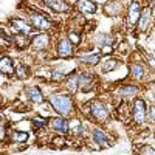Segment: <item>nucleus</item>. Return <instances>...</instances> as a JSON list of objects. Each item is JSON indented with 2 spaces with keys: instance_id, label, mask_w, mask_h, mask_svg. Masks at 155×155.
<instances>
[{
  "instance_id": "obj_21",
  "label": "nucleus",
  "mask_w": 155,
  "mask_h": 155,
  "mask_svg": "<svg viewBox=\"0 0 155 155\" xmlns=\"http://www.w3.org/2000/svg\"><path fill=\"white\" fill-rule=\"evenodd\" d=\"M99 59H101V54H99V53L82 54V56H79V61H82V62H85V64H96Z\"/></svg>"
},
{
  "instance_id": "obj_2",
  "label": "nucleus",
  "mask_w": 155,
  "mask_h": 155,
  "mask_svg": "<svg viewBox=\"0 0 155 155\" xmlns=\"http://www.w3.org/2000/svg\"><path fill=\"white\" fill-rule=\"evenodd\" d=\"M30 23L33 25V28L41 30V31H48L51 28L50 19L45 14L37 12V11H30Z\"/></svg>"
},
{
  "instance_id": "obj_17",
  "label": "nucleus",
  "mask_w": 155,
  "mask_h": 155,
  "mask_svg": "<svg viewBox=\"0 0 155 155\" xmlns=\"http://www.w3.org/2000/svg\"><path fill=\"white\" fill-rule=\"evenodd\" d=\"M0 71L3 74H12L16 71L14 64H12V59L9 56H3L2 61H0Z\"/></svg>"
},
{
  "instance_id": "obj_31",
  "label": "nucleus",
  "mask_w": 155,
  "mask_h": 155,
  "mask_svg": "<svg viewBox=\"0 0 155 155\" xmlns=\"http://www.w3.org/2000/svg\"><path fill=\"white\" fill-rule=\"evenodd\" d=\"M149 64H150V65L155 68V59H152V58H149Z\"/></svg>"
},
{
  "instance_id": "obj_3",
  "label": "nucleus",
  "mask_w": 155,
  "mask_h": 155,
  "mask_svg": "<svg viewBox=\"0 0 155 155\" xmlns=\"http://www.w3.org/2000/svg\"><path fill=\"white\" fill-rule=\"evenodd\" d=\"M74 53V44L68 37H62L56 42V54L59 58H70Z\"/></svg>"
},
{
  "instance_id": "obj_33",
  "label": "nucleus",
  "mask_w": 155,
  "mask_h": 155,
  "mask_svg": "<svg viewBox=\"0 0 155 155\" xmlns=\"http://www.w3.org/2000/svg\"><path fill=\"white\" fill-rule=\"evenodd\" d=\"M147 2H155V0H147Z\"/></svg>"
},
{
  "instance_id": "obj_26",
  "label": "nucleus",
  "mask_w": 155,
  "mask_h": 155,
  "mask_svg": "<svg viewBox=\"0 0 155 155\" xmlns=\"http://www.w3.org/2000/svg\"><path fill=\"white\" fill-rule=\"evenodd\" d=\"M11 138L14 140V141H19V143H22V141H27V140H28V134H25V132H12Z\"/></svg>"
},
{
  "instance_id": "obj_9",
  "label": "nucleus",
  "mask_w": 155,
  "mask_h": 155,
  "mask_svg": "<svg viewBox=\"0 0 155 155\" xmlns=\"http://www.w3.org/2000/svg\"><path fill=\"white\" fill-rule=\"evenodd\" d=\"M134 118L140 124L144 123V120H146V102L141 98H137L134 101Z\"/></svg>"
},
{
  "instance_id": "obj_7",
  "label": "nucleus",
  "mask_w": 155,
  "mask_h": 155,
  "mask_svg": "<svg viewBox=\"0 0 155 155\" xmlns=\"http://www.w3.org/2000/svg\"><path fill=\"white\" fill-rule=\"evenodd\" d=\"M9 42L14 45L16 48H27L31 45V37L28 34H23V33H14V34H11L9 36Z\"/></svg>"
},
{
  "instance_id": "obj_22",
  "label": "nucleus",
  "mask_w": 155,
  "mask_h": 155,
  "mask_svg": "<svg viewBox=\"0 0 155 155\" xmlns=\"http://www.w3.org/2000/svg\"><path fill=\"white\" fill-rule=\"evenodd\" d=\"M138 93V88L135 85H126L123 88H120V95L121 96H135Z\"/></svg>"
},
{
  "instance_id": "obj_4",
  "label": "nucleus",
  "mask_w": 155,
  "mask_h": 155,
  "mask_svg": "<svg viewBox=\"0 0 155 155\" xmlns=\"http://www.w3.org/2000/svg\"><path fill=\"white\" fill-rule=\"evenodd\" d=\"M90 113H92V116L95 120H98L99 123L107 121L109 116H110L107 106L102 104V102H99V101H93L92 102V106H90Z\"/></svg>"
},
{
  "instance_id": "obj_32",
  "label": "nucleus",
  "mask_w": 155,
  "mask_h": 155,
  "mask_svg": "<svg viewBox=\"0 0 155 155\" xmlns=\"http://www.w3.org/2000/svg\"><path fill=\"white\" fill-rule=\"evenodd\" d=\"M152 16L155 17V3H153V6H152Z\"/></svg>"
},
{
  "instance_id": "obj_27",
  "label": "nucleus",
  "mask_w": 155,
  "mask_h": 155,
  "mask_svg": "<svg viewBox=\"0 0 155 155\" xmlns=\"http://www.w3.org/2000/svg\"><path fill=\"white\" fill-rule=\"evenodd\" d=\"M68 39H70V41H71L74 45L81 42V36L78 34V33H71V31H70V33H68Z\"/></svg>"
},
{
  "instance_id": "obj_20",
  "label": "nucleus",
  "mask_w": 155,
  "mask_h": 155,
  "mask_svg": "<svg viewBox=\"0 0 155 155\" xmlns=\"http://www.w3.org/2000/svg\"><path fill=\"white\" fill-rule=\"evenodd\" d=\"M67 88L70 90L71 93H74L78 88H79V79H78V76L73 74L71 78H68L67 79Z\"/></svg>"
},
{
  "instance_id": "obj_25",
  "label": "nucleus",
  "mask_w": 155,
  "mask_h": 155,
  "mask_svg": "<svg viewBox=\"0 0 155 155\" xmlns=\"http://www.w3.org/2000/svg\"><path fill=\"white\" fill-rule=\"evenodd\" d=\"M96 44H98L99 47H110L112 37H110L109 34H101V36L96 39Z\"/></svg>"
},
{
  "instance_id": "obj_14",
  "label": "nucleus",
  "mask_w": 155,
  "mask_h": 155,
  "mask_svg": "<svg viewBox=\"0 0 155 155\" xmlns=\"http://www.w3.org/2000/svg\"><path fill=\"white\" fill-rule=\"evenodd\" d=\"M48 126L53 129L54 132H59L61 135H64V134H67V132H68V124H67V121L64 120L62 116H56V118H51L50 123H48Z\"/></svg>"
},
{
  "instance_id": "obj_19",
  "label": "nucleus",
  "mask_w": 155,
  "mask_h": 155,
  "mask_svg": "<svg viewBox=\"0 0 155 155\" xmlns=\"http://www.w3.org/2000/svg\"><path fill=\"white\" fill-rule=\"evenodd\" d=\"M130 73L134 76V79H141L144 76V67L141 64H132L130 65Z\"/></svg>"
},
{
  "instance_id": "obj_30",
  "label": "nucleus",
  "mask_w": 155,
  "mask_h": 155,
  "mask_svg": "<svg viewBox=\"0 0 155 155\" xmlns=\"http://www.w3.org/2000/svg\"><path fill=\"white\" fill-rule=\"evenodd\" d=\"M93 2H95L96 5H99V3H102V5H106V3H107V0H93Z\"/></svg>"
},
{
  "instance_id": "obj_24",
  "label": "nucleus",
  "mask_w": 155,
  "mask_h": 155,
  "mask_svg": "<svg viewBox=\"0 0 155 155\" xmlns=\"http://www.w3.org/2000/svg\"><path fill=\"white\" fill-rule=\"evenodd\" d=\"M68 129H70V132H71V134H81V132H82V129H84V126L81 124V121L73 120V121L68 124Z\"/></svg>"
},
{
  "instance_id": "obj_29",
  "label": "nucleus",
  "mask_w": 155,
  "mask_h": 155,
  "mask_svg": "<svg viewBox=\"0 0 155 155\" xmlns=\"http://www.w3.org/2000/svg\"><path fill=\"white\" fill-rule=\"evenodd\" d=\"M149 116H150V121L155 123V106H152V107L149 109Z\"/></svg>"
},
{
  "instance_id": "obj_6",
  "label": "nucleus",
  "mask_w": 155,
  "mask_h": 155,
  "mask_svg": "<svg viewBox=\"0 0 155 155\" xmlns=\"http://www.w3.org/2000/svg\"><path fill=\"white\" fill-rule=\"evenodd\" d=\"M141 6H140V2L138 0H132L130 5H129L127 8V23L130 25V27H134V25L138 23V19L141 16Z\"/></svg>"
},
{
  "instance_id": "obj_15",
  "label": "nucleus",
  "mask_w": 155,
  "mask_h": 155,
  "mask_svg": "<svg viewBox=\"0 0 155 155\" xmlns=\"http://www.w3.org/2000/svg\"><path fill=\"white\" fill-rule=\"evenodd\" d=\"M92 137H93V141L99 146V147H109L110 146V138L106 132H102L101 129H93L92 130Z\"/></svg>"
},
{
  "instance_id": "obj_12",
  "label": "nucleus",
  "mask_w": 155,
  "mask_h": 155,
  "mask_svg": "<svg viewBox=\"0 0 155 155\" xmlns=\"http://www.w3.org/2000/svg\"><path fill=\"white\" fill-rule=\"evenodd\" d=\"M152 17H153V16H152V9H149V8H143V11H141V16H140V19H138V23H137L141 33H144V31L149 30Z\"/></svg>"
},
{
  "instance_id": "obj_28",
  "label": "nucleus",
  "mask_w": 155,
  "mask_h": 155,
  "mask_svg": "<svg viewBox=\"0 0 155 155\" xmlns=\"http://www.w3.org/2000/svg\"><path fill=\"white\" fill-rule=\"evenodd\" d=\"M41 126H45V121L44 120H41V118L33 120V127H41Z\"/></svg>"
},
{
  "instance_id": "obj_18",
  "label": "nucleus",
  "mask_w": 155,
  "mask_h": 155,
  "mask_svg": "<svg viewBox=\"0 0 155 155\" xmlns=\"http://www.w3.org/2000/svg\"><path fill=\"white\" fill-rule=\"evenodd\" d=\"M78 79H79V88H82L84 92L90 90V87H92V84H93V76H90L87 73L78 74Z\"/></svg>"
},
{
  "instance_id": "obj_13",
  "label": "nucleus",
  "mask_w": 155,
  "mask_h": 155,
  "mask_svg": "<svg viewBox=\"0 0 155 155\" xmlns=\"http://www.w3.org/2000/svg\"><path fill=\"white\" fill-rule=\"evenodd\" d=\"M44 3L56 12H68L71 9V5L67 3L65 0H44Z\"/></svg>"
},
{
  "instance_id": "obj_23",
  "label": "nucleus",
  "mask_w": 155,
  "mask_h": 155,
  "mask_svg": "<svg viewBox=\"0 0 155 155\" xmlns=\"http://www.w3.org/2000/svg\"><path fill=\"white\" fill-rule=\"evenodd\" d=\"M16 74H17L19 79H27L31 73H30V68H28L27 65H19V67L16 68Z\"/></svg>"
},
{
  "instance_id": "obj_8",
  "label": "nucleus",
  "mask_w": 155,
  "mask_h": 155,
  "mask_svg": "<svg viewBox=\"0 0 155 155\" xmlns=\"http://www.w3.org/2000/svg\"><path fill=\"white\" fill-rule=\"evenodd\" d=\"M11 27L14 28L16 33H23V34H28V36H31V33H33V25L27 20H23V19H19V17L11 19Z\"/></svg>"
},
{
  "instance_id": "obj_11",
  "label": "nucleus",
  "mask_w": 155,
  "mask_h": 155,
  "mask_svg": "<svg viewBox=\"0 0 155 155\" xmlns=\"http://www.w3.org/2000/svg\"><path fill=\"white\" fill-rule=\"evenodd\" d=\"M123 9H124V6L121 3V0H112V2L104 5V14L110 16V17H116V16L123 14Z\"/></svg>"
},
{
  "instance_id": "obj_1",
  "label": "nucleus",
  "mask_w": 155,
  "mask_h": 155,
  "mask_svg": "<svg viewBox=\"0 0 155 155\" xmlns=\"http://www.w3.org/2000/svg\"><path fill=\"white\" fill-rule=\"evenodd\" d=\"M51 107H53L61 116H68L73 112V99L68 95H64V93H56V95H51L48 98Z\"/></svg>"
},
{
  "instance_id": "obj_10",
  "label": "nucleus",
  "mask_w": 155,
  "mask_h": 155,
  "mask_svg": "<svg viewBox=\"0 0 155 155\" xmlns=\"http://www.w3.org/2000/svg\"><path fill=\"white\" fill-rule=\"evenodd\" d=\"M74 8L81 12V14H95L98 5L93 2V0H78L74 3Z\"/></svg>"
},
{
  "instance_id": "obj_5",
  "label": "nucleus",
  "mask_w": 155,
  "mask_h": 155,
  "mask_svg": "<svg viewBox=\"0 0 155 155\" xmlns=\"http://www.w3.org/2000/svg\"><path fill=\"white\" fill-rule=\"evenodd\" d=\"M50 34H47V33H41V34H36V36H33L31 37V48L34 50V51H45V50H48V47H50Z\"/></svg>"
},
{
  "instance_id": "obj_16",
  "label": "nucleus",
  "mask_w": 155,
  "mask_h": 155,
  "mask_svg": "<svg viewBox=\"0 0 155 155\" xmlns=\"http://www.w3.org/2000/svg\"><path fill=\"white\" fill-rule=\"evenodd\" d=\"M25 93H27L28 99H30L31 102H34V104H39V102L44 101V95H42V92H41V88L36 87V85L27 87V88H25Z\"/></svg>"
}]
</instances>
